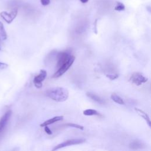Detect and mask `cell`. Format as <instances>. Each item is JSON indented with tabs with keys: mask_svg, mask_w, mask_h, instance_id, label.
Masks as SVG:
<instances>
[{
	"mask_svg": "<svg viewBox=\"0 0 151 151\" xmlns=\"http://www.w3.org/2000/svg\"><path fill=\"white\" fill-rule=\"evenodd\" d=\"M8 66V65L6 63H2V62H0V70H3L5 69L6 68H7Z\"/></svg>",
	"mask_w": 151,
	"mask_h": 151,
	"instance_id": "21",
	"label": "cell"
},
{
	"mask_svg": "<svg viewBox=\"0 0 151 151\" xmlns=\"http://www.w3.org/2000/svg\"><path fill=\"white\" fill-rule=\"evenodd\" d=\"M110 98L113 102H115V103H116L118 104H119V105H125V104L123 99L121 98L119 96L117 95L116 93H113L110 96Z\"/></svg>",
	"mask_w": 151,
	"mask_h": 151,
	"instance_id": "12",
	"label": "cell"
},
{
	"mask_svg": "<svg viewBox=\"0 0 151 151\" xmlns=\"http://www.w3.org/2000/svg\"><path fill=\"white\" fill-rule=\"evenodd\" d=\"M18 14V9L14 8L10 12H7L6 11H3L0 13V16L3 20L8 24H11Z\"/></svg>",
	"mask_w": 151,
	"mask_h": 151,
	"instance_id": "7",
	"label": "cell"
},
{
	"mask_svg": "<svg viewBox=\"0 0 151 151\" xmlns=\"http://www.w3.org/2000/svg\"><path fill=\"white\" fill-rule=\"evenodd\" d=\"M0 39L2 40H6L7 39V33L3 24L1 21H0Z\"/></svg>",
	"mask_w": 151,
	"mask_h": 151,
	"instance_id": "13",
	"label": "cell"
},
{
	"mask_svg": "<svg viewBox=\"0 0 151 151\" xmlns=\"http://www.w3.org/2000/svg\"><path fill=\"white\" fill-rule=\"evenodd\" d=\"M86 95L87 97L90 98L91 100H93L94 102H96V103H98L99 104L103 105L105 103V100L102 98H101L100 97L98 96L96 94L93 93L91 92H87L86 93Z\"/></svg>",
	"mask_w": 151,
	"mask_h": 151,
	"instance_id": "10",
	"label": "cell"
},
{
	"mask_svg": "<svg viewBox=\"0 0 151 151\" xmlns=\"http://www.w3.org/2000/svg\"><path fill=\"white\" fill-rule=\"evenodd\" d=\"M71 55L70 50H65L59 52L56 55L57 67L59 69L63 64H64Z\"/></svg>",
	"mask_w": 151,
	"mask_h": 151,
	"instance_id": "4",
	"label": "cell"
},
{
	"mask_svg": "<svg viewBox=\"0 0 151 151\" xmlns=\"http://www.w3.org/2000/svg\"><path fill=\"white\" fill-rule=\"evenodd\" d=\"M80 1L82 3H83V4H85V3H87L88 1H89V0H80Z\"/></svg>",
	"mask_w": 151,
	"mask_h": 151,
	"instance_id": "23",
	"label": "cell"
},
{
	"mask_svg": "<svg viewBox=\"0 0 151 151\" xmlns=\"http://www.w3.org/2000/svg\"><path fill=\"white\" fill-rule=\"evenodd\" d=\"M46 95L55 102H63L67 100L69 93L65 88L56 87L48 89L46 91Z\"/></svg>",
	"mask_w": 151,
	"mask_h": 151,
	"instance_id": "1",
	"label": "cell"
},
{
	"mask_svg": "<svg viewBox=\"0 0 151 151\" xmlns=\"http://www.w3.org/2000/svg\"><path fill=\"white\" fill-rule=\"evenodd\" d=\"M44 131L46 133L49 135H51L53 134L52 131L50 130V129L48 127V126H44Z\"/></svg>",
	"mask_w": 151,
	"mask_h": 151,
	"instance_id": "19",
	"label": "cell"
},
{
	"mask_svg": "<svg viewBox=\"0 0 151 151\" xmlns=\"http://www.w3.org/2000/svg\"><path fill=\"white\" fill-rule=\"evenodd\" d=\"M76 57L71 55L70 58L64 63L63 64L59 69L58 70L56 71V72L53 74V76H52V78L53 79H55V78H58L61 77L62 76H63L72 66V64H73L74 60H75Z\"/></svg>",
	"mask_w": 151,
	"mask_h": 151,
	"instance_id": "2",
	"label": "cell"
},
{
	"mask_svg": "<svg viewBox=\"0 0 151 151\" xmlns=\"http://www.w3.org/2000/svg\"><path fill=\"white\" fill-rule=\"evenodd\" d=\"M66 126L70 127H73V128H76V129H78L80 130H83L84 129V127L83 126L78 125V124H75V123H68L67 124H66Z\"/></svg>",
	"mask_w": 151,
	"mask_h": 151,
	"instance_id": "17",
	"label": "cell"
},
{
	"mask_svg": "<svg viewBox=\"0 0 151 151\" xmlns=\"http://www.w3.org/2000/svg\"><path fill=\"white\" fill-rule=\"evenodd\" d=\"M114 9L117 11H122L125 10V6L123 3L121 2H117Z\"/></svg>",
	"mask_w": 151,
	"mask_h": 151,
	"instance_id": "16",
	"label": "cell"
},
{
	"mask_svg": "<svg viewBox=\"0 0 151 151\" xmlns=\"http://www.w3.org/2000/svg\"><path fill=\"white\" fill-rule=\"evenodd\" d=\"M83 115L85 116H96L99 115V112L94 109H87L83 111Z\"/></svg>",
	"mask_w": 151,
	"mask_h": 151,
	"instance_id": "15",
	"label": "cell"
},
{
	"mask_svg": "<svg viewBox=\"0 0 151 151\" xmlns=\"http://www.w3.org/2000/svg\"><path fill=\"white\" fill-rule=\"evenodd\" d=\"M97 22H98V20H96L95 22L94 23V28H93V31L94 32V33L98 34V30H97Z\"/></svg>",
	"mask_w": 151,
	"mask_h": 151,
	"instance_id": "22",
	"label": "cell"
},
{
	"mask_svg": "<svg viewBox=\"0 0 151 151\" xmlns=\"http://www.w3.org/2000/svg\"><path fill=\"white\" fill-rule=\"evenodd\" d=\"M41 4L44 6H47L50 4V0H40Z\"/></svg>",
	"mask_w": 151,
	"mask_h": 151,
	"instance_id": "20",
	"label": "cell"
},
{
	"mask_svg": "<svg viewBox=\"0 0 151 151\" xmlns=\"http://www.w3.org/2000/svg\"><path fill=\"white\" fill-rule=\"evenodd\" d=\"M129 80L136 86H140L143 83H146L148 80V79L142 73L139 72H135L132 74Z\"/></svg>",
	"mask_w": 151,
	"mask_h": 151,
	"instance_id": "3",
	"label": "cell"
},
{
	"mask_svg": "<svg viewBox=\"0 0 151 151\" xmlns=\"http://www.w3.org/2000/svg\"><path fill=\"white\" fill-rule=\"evenodd\" d=\"M143 144L141 141H135L132 142L129 145V148L132 149H138L142 148Z\"/></svg>",
	"mask_w": 151,
	"mask_h": 151,
	"instance_id": "14",
	"label": "cell"
},
{
	"mask_svg": "<svg viewBox=\"0 0 151 151\" xmlns=\"http://www.w3.org/2000/svg\"><path fill=\"white\" fill-rule=\"evenodd\" d=\"M106 77L109 78L111 80H114L115 79H117L119 77V74H107Z\"/></svg>",
	"mask_w": 151,
	"mask_h": 151,
	"instance_id": "18",
	"label": "cell"
},
{
	"mask_svg": "<svg viewBox=\"0 0 151 151\" xmlns=\"http://www.w3.org/2000/svg\"><path fill=\"white\" fill-rule=\"evenodd\" d=\"M135 110H136V112L138 113V114L141 116L142 118H143L145 121L146 122V123H148V126L149 127H150V118L149 117V116L148 115L147 113L146 112H145L143 110L139 109V108H135Z\"/></svg>",
	"mask_w": 151,
	"mask_h": 151,
	"instance_id": "11",
	"label": "cell"
},
{
	"mask_svg": "<svg viewBox=\"0 0 151 151\" xmlns=\"http://www.w3.org/2000/svg\"><path fill=\"white\" fill-rule=\"evenodd\" d=\"M64 116H55L53 118H51L45 122H44L43 123H42L40 125L41 127H44L46 126H48L50 125H51L53 123H54L57 122H59V121H61L63 119Z\"/></svg>",
	"mask_w": 151,
	"mask_h": 151,
	"instance_id": "9",
	"label": "cell"
},
{
	"mask_svg": "<svg viewBox=\"0 0 151 151\" xmlns=\"http://www.w3.org/2000/svg\"><path fill=\"white\" fill-rule=\"evenodd\" d=\"M47 71L45 70H41L40 73L34 77L33 83L37 89H41L43 87V82L47 77Z\"/></svg>",
	"mask_w": 151,
	"mask_h": 151,
	"instance_id": "6",
	"label": "cell"
},
{
	"mask_svg": "<svg viewBox=\"0 0 151 151\" xmlns=\"http://www.w3.org/2000/svg\"><path fill=\"white\" fill-rule=\"evenodd\" d=\"M0 50H1V48H0Z\"/></svg>",
	"mask_w": 151,
	"mask_h": 151,
	"instance_id": "24",
	"label": "cell"
},
{
	"mask_svg": "<svg viewBox=\"0 0 151 151\" xmlns=\"http://www.w3.org/2000/svg\"><path fill=\"white\" fill-rule=\"evenodd\" d=\"M12 115V111L8 110L6 112L4 115L0 119V134L6 128L8 122H9L10 118Z\"/></svg>",
	"mask_w": 151,
	"mask_h": 151,
	"instance_id": "8",
	"label": "cell"
},
{
	"mask_svg": "<svg viewBox=\"0 0 151 151\" xmlns=\"http://www.w3.org/2000/svg\"><path fill=\"white\" fill-rule=\"evenodd\" d=\"M86 141V140L85 139H69L66 141H64V142L59 144L58 145L55 146L52 150L54 151V150H59L60 149H62L63 148L66 147V146H71V145H79L81 143H84Z\"/></svg>",
	"mask_w": 151,
	"mask_h": 151,
	"instance_id": "5",
	"label": "cell"
}]
</instances>
